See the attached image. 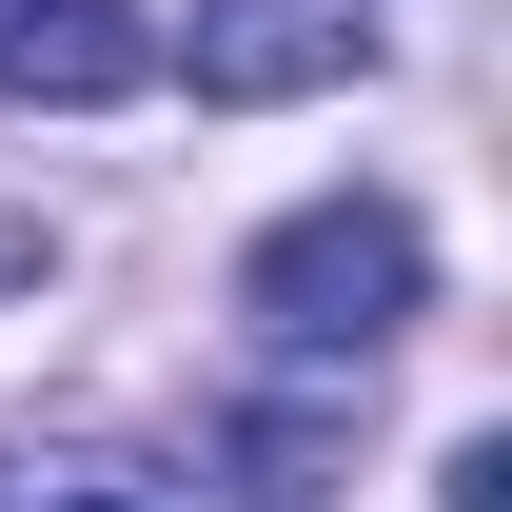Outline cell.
<instances>
[{"label": "cell", "instance_id": "cell-1", "mask_svg": "<svg viewBox=\"0 0 512 512\" xmlns=\"http://www.w3.org/2000/svg\"><path fill=\"white\" fill-rule=\"evenodd\" d=\"M237 316L276 335L296 375H375L394 335L434 316V237H414V197H296V217L237 256Z\"/></svg>", "mask_w": 512, "mask_h": 512}, {"label": "cell", "instance_id": "cell-3", "mask_svg": "<svg viewBox=\"0 0 512 512\" xmlns=\"http://www.w3.org/2000/svg\"><path fill=\"white\" fill-rule=\"evenodd\" d=\"M138 79H158V20H138V0H0V99L99 119V99H138Z\"/></svg>", "mask_w": 512, "mask_h": 512}, {"label": "cell", "instance_id": "cell-5", "mask_svg": "<svg viewBox=\"0 0 512 512\" xmlns=\"http://www.w3.org/2000/svg\"><path fill=\"white\" fill-rule=\"evenodd\" d=\"M237 493L256 512H316L335 493V414H256V434H237Z\"/></svg>", "mask_w": 512, "mask_h": 512}, {"label": "cell", "instance_id": "cell-6", "mask_svg": "<svg viewBox=\"0 0 512 512\" xmlns=\"http://www.w3.org/2000/svg\"><path fill=\"white\" fill-rule=\"evenodd\" d=\"M434 512H512V434H453V473H434Z\"/></svg>", "mask_w": 512, "mask_h": 512}, {"label": "cell", "instance_id": "cell-2", "mask_svg": "<svg viewBox=\"0 0 512 512\" xmlns=\"http://www.w3.org/2000/svg\"><path fill=\"white\" fill-rule=\"evenodd\" d=\"M355 60H375V0H197L178 20L197 99H335Z\"/></svg>", "mask_w": 512, "mask_h": 512}, {"label": "cell", "instance_id": "cell-7", "mask_svg": "<svg viewBox=\"0 0 512 512\" xmlns=\"http://www.w3.org/2000/svg\"><path fill=\"white\" fill-rule=\"evenodd\" d=\"M20 276H40V217H0V296H20Z\"/></svg>", "mask_w": 512, "mask_h": 512}, {"label": "cell", "instance_id": "cell-4", "mask_svg": "<svg viewBox=\"0 0 512 512\" xmlns=\"http://www.w3.org/2000/svg\"><path fill=\"white\" fill-rule=\"evenodd\" d=\"M0 512H197V493L138 453H0Z\"/></svg>", "mask_w": 512, "mask_h": 512}]
</instances>
